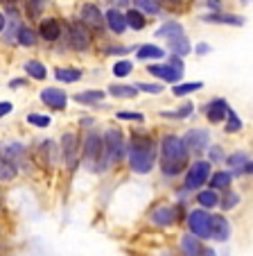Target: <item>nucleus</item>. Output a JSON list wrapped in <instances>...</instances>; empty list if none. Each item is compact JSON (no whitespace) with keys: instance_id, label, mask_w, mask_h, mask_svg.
Wrapping results in <instances>:
<instances>
[{"instance_id":"55","label":"nucleus","mask_w":253,"mask_h":256,"mask_svg":"<svg viewBox=\"0 0 253 256\" xmlns=\"http://www.w3.org/2000/svg\"><path fill=\"white\" fill-rule=\"evenodd\" d=\"M253 0H240V5H251Z\"/></svg>"},{"instance_id":"32","label":"nucleus","mask_w":253,"mask_h":256,"mask_svg":"<svg viewBox=\"0 0 253 256\" xmlns=\"http://www.w3.org/2000/svg\"><path fill=\"white\" fill-rule=\"evenodd\" d=\"M41 44V39H38V32L36 28H32L29 23H23L18 30V34H16V48H36V46Z\"/></svg>"},{"instance_id":"42","label":"nucleus","mask_w":253,"mask_h":256,"mask_svg":"<svg viewBox=\"0 0 253 256\" xmlns=\"http://www.w3.org/2000/svg\"><path fill=\"white\" fill-rule=\"evenodd\" d=\"M25 122H27L29 127H34V130H48V127L52 125V116L38 114V112H29L27 116H25Z\"/></svg>"},{"instance_id":"10","label":"nucleus","mask_w":253,"mask_h":256,"mask_svg":"<svg viewBox=\"0 0 253 256\" xmlns=\"http://www.w3.org/2000/svg\"><path fill=\"white\" fill-rule=\"evenodd\" d=\"M183 229L190 232L192 236H197L199 240L210 242V238H213V213L199 206H190Z\"/></svg>"},{"instance_id":"6","label":"nucleus","mask_w":253,"mask_h":256,"mask_svg":"<svg viewBox=\"0 0 253 256\" xmlns=\"http://www.w3.org/2000/svg\"><path fill=\"white\" fill-rule=\"evenodd\" d=\"M59 148H61V168L68 177L81 168V132L79 130H63L59 136Z\"/></svg>"},{"instance_id":"28","label":"nucleus","mask_w":253,"mask_h":256,"mask_svg":"<svg viewBox=\"0 0 253 256\" xmlns=\"http://www.w3.org/2000/svg\"><path fill=\"white\" fill-rule=\"evenodd\" d=\"M106 96L113 98V100H134V98L140 96V91L134 86V82H111L106 84Z\"/></svg>"},{"instance_id":"5","label":"nucleus","mask_w":253,"mask_h":256,"mask_svg":"<svg viewBox=\"0 0 253 256\" xmlns=\"http://www.w3.org/2000/svg\"><path fill=\"white\" fill-rule=\"evenodd\" d=\"M102 152H104V138L102 132L88 130L81 134V168L88 174L100 177V164H102Z\"/></svg>"},{"instance_id":"2","label":"nucleus","mask_w":253,"mask_h":256,"mask_svg":"<svg viewBox=\"0 0 253 256\" xmlns=\"http://www.w3.org/2000/svg\"><path fill=\"white\" fill-rule=\"evenodd\" d=\"M190 161H192V154L179 132L167 130L158 134V168L156 170L165 184L170 186L179 184L183 172L190 166Z\"/></svg>"},{"instance_id":"34","label":"nucleus","mask_w":253,"mask_h":256,"mask_svg":"<svg viewBox=\"0 0 253 256\" xmlns=\"http://www.w3.org/2000/svg\"><path fill=\"white\" fill-rule=\"evenodd\" d=\"M134 10H138L140 14H145L147 18H158V16H163L165 12H163V2L161 0H134Z\"/></svg>"},{"instance_id":"7","label":"nucleus","mask_w":253,"mask_h":256,"mask_svg":"<svg viewBox=\"0 0 253 256\" xmlns=\"http://www.w3.org/2000/svg\"><path fill=\"white\" fill-rule=\"evenodd\" d=\"M63 41H66L70 54H88V52H93L97 39L79 18H70L66 23V36H63Z\"/></svg>"},{"instance_id":"49","label":"nucleus","mask_w":253,"mask_h":256,"mask_svg":"<svg viewBox=\"0 0 253 256\" xmlns=\"http://www.w3.org/2000/svg\"><path fill=\"white\" fill-rule=\"evenodd\" d=\"M109 5L115 7V10H129L134 5V0H109Z\"/></svg>"},{"instance_id":"11","label":"nucleus","mask_w":253,"mask_h":256,"mask_svg":"<svg viewBox=\"0 0 253 256\" xmlns=\"http://www.w3.org/2000/svg\"><path fill=\"white\" fill-rule=\"evenodd\" d=\"M183 140H186L188 150H190L192 159H199V156H206L208 148L213 145V132L206 125H192L183 132Z\"/></svg>"},{"instance_id":"26","label":"nucleus","mask_w":253,"mask_h":256,"mask_svg":"<svg viewBox=\"0 0 253 256\" xmlns=\"http://www.w3.org/2000/svg\"><path fill=\"white\" fill-rule=\"evenodd\" d=\"M235 174L231 172L229 168H215L213 170V174H210V182H208V188L217 190V193H224V190L233 188L235 186Z\"/></svg>"},{"instance_id":"29","label":"nucleus","mask_w":253,"mask_h":256,"mask_svg":"<svg viewBox=\"0 0 253 256\" xmlns=\"http://www.w3.org/2000/svg\"><path fill=\"white\" fill-rule=\"evenodd\" d=\"M23 72H25V78H29V82H45L50 75L48 70V64L43 62V59H27V62L23 64Z\"/></svg>"},{"instance_id":"41","label":"nucleus","mask_w":253,"mask_h":256,"mask_svg":"<svg viewBox=\"0 0 253 256\" xmlns=\"http://www.w3.org/2000/svg\"><path fill=\"white\" fill-rule=\"evenodd\" d=\"M134 70H136V64L131 62V59H127V57L113 62V66H111V75H113L115 80H127Z\"/></svg>"},{"instance_id":"27","label":"nucleus","mask_w":253,"mask_h":256,"mask_svg":"<svg viewBox=\"0 0 253 256\" xmlns=\"http://www.w3.org/2000/svg\"><path fill=\"white\" fill-rule=\"evenodd\" d=\"M192 206H199V208H206V211L215 213L217 208H220V193L213 188H201L197 190L195 195H192Z\"/></svg>"},{"instance_id":"35","label":"nucleus","mask_w":253,"mask_h":256,"mask_svg":"<svg viewBox=\"0 0 253 256\" xmlns=\"http://www.w3.org/2000/svg\"><path fill=\"white\" fill-rule=\"evenodd\" d=\"M136 48H138V46H124V44H113V41L100 46V50H102L104 57H120V59L129 57L131 52H136Z\"/></svg>"},{"instance_id":"16","label":"nucleus","mask_w":253,"mask_h":256,"mask_svg":"<svg viewBox=\"0 0 253 256\" xmlns=\"http://www.w3.org/2000/svg\"><path fill=\"white\" fill-rule=\"evenodd\" d=\"M38 100H41V104L45 106V109H50V112L59 114V112H66L68 104H70V96L66 93V88L61 86H45L38 91Z\"/></svg>"},{"instance_id":"21","label":"nucleus","mask_w":253,"mask_h":256,"mask_svg":"<svg viewBox=\"0 0 253 256\" xmlns=\"http://www.w3.org/2000/svg\"><path fill=\"white\" fill-rule=\"evenodd\" d=\"M104 100H106L104 88H84V91L72 93V102L84 106V109H100V106H104Z\"/></svg>"},{"instance_id":"47","label":"nucleus","mask_w":253,"mask_h":256,"mask_svg":"<svg viewBox=\"0 0 253 256\" xmlns=\"http://www.w3.org/2000/svg\"><path fill=\"white\" fill-rule=\"evenodd\" d=\"M7 86H9L11 91H18V88H27V86H29V78H25V75H23V78H11Z\"/></svg>"},{"instance_id":"37","label":"nucleus","mask_w":253,"mask_h":256,"mask_svg":"<svg viewBox=\"0 0 253 256\" xmlns=\"http://www.w3.org/2000/svg\"><path fill=\"white\" fill-rule=\"evenodd\" d=\"M222 130H224L226 136H238V134H242L244 132V120H242V116L235 112L233 106H231V112H229V116H226Z\"/></svg>"},{"instance_id":"51","label":"nucleus","mask_w":253,"mask_h":256,"mask_svg":"<svg viewBox=\"0 0 253 256\" xmlns=\"http://www.w3.org/2000/svg\"><path fill=\"white\" fill-rule=\"evenodd\" d=\"M201 256H222V254H220V250H217L215 245L206 242V247H204V252H201Z\"/></svg>"},{"instance_id":"23","label":"nucleus","mask_w":253,"mask_h":256,"mask_svg":"<svg viewBox=\"0 0 253 256\" xmlns=\"http://www.w3.org/2000/svg\"><path fill=\"white\" fill-rule=\"evenodd\" d=\"M183 34H186V28H183L181 20L167 18V20H163V23L156 28V32H154V39L163 41V46H165L167 41L177 39V36H183Z\"/></svg>"},{"instance_id":"52","label":"nucleus","mask_w":253,"mask_h":256,"mask_svg":"<svg viewBox=\"0 0 253 256\" xmlns=\"http://www.w3.org/2000/svg\"><path fill=\"white\" fill-rule=\"evenodd\" d=\"M208 12H222V0H206Z\"/></svg>"},{"instance_id":"39","label":"nucleus","mask_w":253,"mask_h":256,"mask_svg":"<svg viewBox=\"0 0 253 256\" xmlns=\"http://www.w3.org/2000/svg\"><path fill=\"white\" fill-rule=\"evenodd\" d=\"M124 16H127V28L131 30V32H143L145 28H147L149 18L145 14H140L138 10H134V7H129V10L124 12Z\"/></svg>"},{"instance_id":"46","label":"nucleus","mask_w":253,"mask_h":256,"mask_svg":"<svg viewBox=\"0 0 253 256\" xmlns=\"http://www.w3.org/2000/svg\"><path fill=\"white\" fill-rule=\"evenodd\" d=\"M192 52H195L197 57H208V54L213 52V46H210L208 41H199V44L192 46Z\"/></svg>"},{"instance_id":"36","label":"nucleus","mask_w":253,"mask_h":256,"mask_svg":"<svg viewBox=\"0 0 253 256\" xmlns=\"http://www.w3.org/2000/svg\"><path fill=\"white\" fill-rule=\"evenodd\" d=\"M204 86H206V82H201V80H192V82H179V84H174L172 86V96L174 98H188V96H192V93H199V91H204Z\"/></svg>"},{"instance_id":"50","label":"nucleus","mask_w":253,"mask_h":256,"mask_svg":"<svg viewBox=\"0 0 253 256\" xmlns=\"http://www.w3.org/2000/svg\"><path fill=\"white\" fill-rule=\"evenodd\" d=\"M240 179H253V159H249V164L240 170Z\"/></svg>"},{"instance_id":"56","label":"nucleus","mask_w":253,"mask_h":256,"mask_svg":"<svg viewBox=\"0 0 253 256\" xmlns=\"http://www.w3.org/2000/svg\"><path fill=\"white\" fill-rule=\"evenodd\" d=\"M0 213H2V198H0Z\"/></svg>"},{"instance_id":"57","label":"nucleus","mask_w":253,"mask_h":256,"mask_svg":"<svg viewBox=\"0 0 253 256\" xmlns=\"http://www.w3.org/2000/svg\"><path fill=\"white\" fill-rule=\"evenodd\" d=\"M0 2H5V0H0Z\"/></svg>"},{"instance_id":"3","label":"nucleus","mask_w":253,"mask_h":256,"mask_svg":"<svg viewBox=\"0 0 253 256\" xmlns=\"http://www.w3.org/2000/svg\"><path fill=\"white\" fill-rule=\"evenodd\" d=\"M192 204H183V202H174L167 198H158L156 202H152L145 211V222L149 229L154 232H181L186 224L188 211Z\"/></svg>"},{"instance_id":"13","label":"nucleus","mask_w":253,"mask_h":256,"mask_svg":"<svg viewBox=\"0 0 253 256\" xmlns=\"http://www.w3.org/2000/svg\"><path fill=\"white\" fill-rule=\"evenodd\" d=\"M199 112H201V116L206 118V122H208L210 127H217V125L222 127L224 120H226V116H229V112H231V104H229L226 98L215 96V98H210L208 102H204Z\"/></svg>"},{"instance_id":"38","label":"nucleus","mask_w":253,"mask_h":256,"mask_svg":"<svg viewBox=\"0 0 253 256\" xmlns=\"http://www.w3.org/2000/svg\"><path fill=\"white\" fill-rule=\"evenodd\" d=\"M226 154H229V150L224 148V143H215V140H213V145H210L208 152H206V159L213 164V168H224Z\"/></svg>"},{"instance_id":"18","label":"nucleus","mask_w":253,"mask_h":256,"mask_svg":"<svg viewBox=\"0 0 253 256\" xmlns=\"http://www.w3.org/2000/svg\"><path fill=\"white\" fill-rule=\"evenodd\" d=\"M206 242L199 240L197 236H192L190 232L181 229V232L174 236V250H177L179 256H201Z\"/></svg>"},{"instance_id":"17","label":"nucleus","mask_w":253,"mask_h":256,"mask_svg":"<svg viewBox=\"0 0 253 256\" xmlns=\"http://www.w3.org/2000/svg\"><path fill=\"white\" fill-rule=\"evenodd\" d=\"M233 234H235V224L231 220V216L220 213V211L213 213V238H210V242H215L217 247L229 245Z\"/></svg>"},{"instance_id":"8","label":"nucleus","mask_w":253,"mask_h":256,"mask_svg":"<svg viewBox=\"0 0 253 256\" xmlns=\"http://www.w3.org/2000/svg\"><path fill=\"white\" fill-rule=\"evenodd\" d=\"M213 170H215V168H213V164H210L206 156L192 159L190 166H188V170L183 172V177H181V182H179V184H181L188 193L195 195L197 190H201V188H206V186H208Z\"/></svg>"},{"instance_id":"30","label":"nucleus","mask_w":253,"mask_h":256,"mask_svg":"<svg viewBox=\"0 0 253 256\" xmlns=\"http://www.w3.org/2000/svg\"><path fill=\"white\" fill-rule=\"evenodd\" d=\"M249 159H253V154L247 150V148H238V150H231L226 154V164L224 168H229L231 172L235 174V179H240V170L249 164Z\"/></svg>"},{"instance_id":"24","label":"nucleus","mask_w":253,"mask_h":256,"mask_svg":"<svg viewBox=\"0 0 253 256\" xmlns=\"http://www.w3.org/2000/svg\"><path fill=\"white\" fill-rule=\"evenodd\" d=\"M104 20H106V32H111L113 36H122L127 34V16H124L122 10H115V7H109L104 12Z\"/></svg>"},{"instance_id":"53","label":"nucleus","mask_w":253,"mask_h":256,"mask_svg":"<svg viewBox=\"0 0 253 256\" xmlns=\"http://www.w3.org/2000/svg\"><path fill=\"white\" fill-rule=\"evenodd\" d=\"M5 28H7V16H5V12L0 10V34L5 32Z\"/></svg>"},{"instance_id":"44","label":"nucleus","mask_w":253,"mask_h":256,"mask_svg":"<svg viewBox=\"0 0 253 256\" xmlns=\"http://www.w3.org/2000/svg\"><path fill=\"white\" fill-rule=\"evenodd\" d=\"M115 120L131 122V125H145V114L143 112H129V109H120V112H115Z\"/></svg>"},{"instance_id":"19","label":"nucleus","mask_w":253,"mask_h":256,"mask_svg":"<svg viewBox=\"0 0 253 256\" xmlns=\"http://www.w3.org/2000/svg\"><path fill=\"white\" fill-rule=\"evenodd\" d=\"M158 118L167 122H183V120H197V106L192 100H183L181 104H177L174 109H161Z\"/></svg>"},{"instance_id":"54","label":"nucleus","mask_w":253,"mask_h":256,"mask_svg":"<svg viewBox=\"0 0 253 256\" xmlns=\"http://www.w3.org/2000/svg\"><path fill=\"white\" fill-rule=\"evenodd\" d=\"M161 2H165V5H172V7H177V5H181L183 0H161Z\"/></svg>"},{"instance_id":"15","label":"nucleus","mask_w":253,"mask_h":256,"mask_svg":"<svg viewBox=\"0 0 253 256\" xmlns=\"http://www.w3.org/2000/svg\"><path fill=\"white\" fill-rule=\"evenodd\" d=\"M77 18L86 25L95 36H104L106 34V20H104V12L95 5V2H84L79 7V16Z\"/></svg>"},{"instance_id":"14","label":"nucleus","mask_w":253,"mask_h":256,"mask_svg":"<svg viewBox=\"0 0 253 256\" xmlns=\"http://www.w3.org/2000/svg\"><path fill=\"white\" fill-rule=\"evenodd\" d=\"M36 32H38V39L43 44L57 46L66 36V23L61 18H57V16H43L36 25Z\"/></svg>"},{"instance_id":"1","label":"nucleus","mask_w":253,"mask_h":256,"mask_svg":"<svg viewBox=\"0 0 253 256\" xmlns=\"http://www.w3.org/2000/svg\"><path fill=\"white\" fill-rule=\"evenodd\" d=\"M127 170L136 177H149L158 168V134L134 125L127 134Z\"/></svg>"},{"instance_id":"31","label":"nucleus","mask_w":253,"mask_h":256,"mask_svg":"<svg viewBox=\"0 0 253 256\" xmlns=\"http://www.w3.org/2000/svg\"><path fill=\"white\" fill-rule=\"evenodd\" d=\"M242 202H244V198H242V193H240L238 188H229V190H224V193H220V208L217 211L220 213H226V216H231L233 211H238L240 206H242Z\"/></svg>"},{"instance_id":"48","label":"nucleus","mask_w":253,"mask_h":256,"mask_svg":"<svg viewBox=\"0 0 253 256\" xmlns=\"http://www.w3.org/2000/svg\"><path fill=\"white\" fill-rule=\"evenodd\" d=\"M11 112H14V102H9V100H0V120H2V118H7Z\"/></svg>"},{"instance_id":"40","label":"nucleus","mask_w":253,"mask_h":256,"mask_svg":"<svg viewBox=\"0 0 253 256\" xmlns=\"http://www.w3.org/2000/svg\"><path fill=\"white\" fill-rule=\"evenodd\" d=\"M25 5V18L29 20V23H34V20H41L43 18V10L45 5H48V0H23Z\"/></svg>"},{"instance_id":"43","label":"nucleus","mask_w":253,"mask_h":256,"mask_svg":"<svg viewBox=\"0 0 253 256\" xmlns=\"http://www.w3.org/2000/svg\"><path fill=\"white\" fill-rule=\"evenodd\" d=\"M134 86L138 88L140 93H145V96H163L165 93V84L163 82H145V80H140V82H134Z\"/></svg>"},{"instance_id":"45","label":"nucleus","mask_w":253,"mask_h":256,"mask_svg":"<svg viewBox=\"0 0 253 256\" xmlns=\"http://www.w3.org/2000/svg\"><path fill=\"white\" fill-rule=\"evenodd\" d=\"M77 125H79V130L81 132H88V130H97V118L93 116H79V122H77Z\"/></svg>"},{"instance_id":"22","label":"nucleus","mask_w":253,"mask_h":256,"mask_svg":"<svg viewBox=\"0 0 253 256\" xmlns=\"http://www.w3.org/2000/svg\"><path fill=\"white\" fill-rule=\"evenodd\" d=\"M52 75H54V82L59 84H77L84 80V68L79 64H57L52 68Z\"/></svg>"},{"instance_id":"25","label":"nucleus","mask_w":253,"mask_h":256,"mask_svg":"<svg viewBox=\"0 0 253 256\" xmlns=\"http://www.w3.org/2000/svg\"><path fill=\"white\" fill-rule=\"evenodd\" d=\"M167 50L158 44H140L136 48V59L145 64H154V62H165L167 59Z\"/></svg>"},{"instance_id":"20","label":"nucleus","mask_w":253,"mask_h":256,"mask_svg":"<svg viewBox=\"0 0 253 256\" xmlns=\"http://www.w3.org/2000/svg\"><path fill=\"white\" fill-rule=\"evenodd\" d=\"M201 23L206 25H229V28H244L247 18L242 14H231V12H206L199 16Z\"/></svg>"},{"instance_id":"12","label":"nucleus","mask_w":253,"mask_h":256,"mask_svg":"<svg viewBox=\"0 0 253 256\" xmlns=\"http://www.w3.org/2000/svg\"><path fill=\"white\" fill-rule=\"evenodd\" d=\"M145 70H147L149 78H154L156 82H163V84H170V86H174V84L183 82V75H186V68L181 66H174L172 62H154V64H147L145 66Z\"/></svg>"},{"instance_id":"9","label":"nucleus","mask_w":253,"mask_h":256,"mask_svg":"<svg viewBox=\"0 0 253 256\" xmlns=\"http://www.w3.org/2000/svg\"><path fill=\"white\" fill-rule=\"evenodd\" d=\"M32 156L36 166L45 172H54L61 168V148L59 138H41L38 143L32 145Z\"/></svg>"},{"instance_id":"33","label":"nucleus","mask_w":253,"mask_h":256,"mask_svg":"<svg viewBox=\"0 0 253 256\" xmlns=\"http://www.w3.org/2000/svg\"><path fill=\"white\" fill-rule=\"evenodd\" d=\"M20 177V170L16 164H11L9 159L0 156V186H9L14 182H18Z\"/></svg>"},{"instance_id":"4","label":"nucleus","mask_w":253,"mask_h":256,"mask_svg":"<svg viewBox=\"0 0 253 256\" xmlns=\"http://www.w3.org/2000/svg\"><path fill=\"white\" fill-rule=\"evenodd\" d=\"M102 138H104V152H102L100 177H104L127 164V134L120 125H106Z\"/></svg>"}]
</instances>
